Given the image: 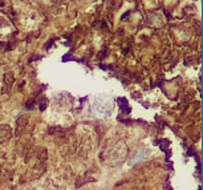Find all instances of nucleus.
Segmentation results:
<instances>
[{"label": "nucleus", "instance_id": "nucleus-1", "mask_svg": "<svg viewBox=\"0 0 203 190\" xmlns=\"http://www.w3.org/2000/svg\"><path fill=\"white\" fill-rule=\"evenodd\" d=\"M11 134H12V129H11V126H8V125L0 126V144H3V142L7 141L8 138L11 137Z\"/></svg>", "mask_w": 203, "mask_h": 190}]
</instances>
